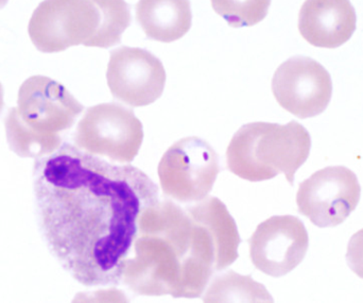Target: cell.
Masks as SVG:
<instances>
[{"label":"cell","instance_id":"obj_24","mask_svg":"<svg viewBox=\"0 0 363 303\" xmlns=\"http://www.w3.org/2000/svg\"><path fill=\"white\" fill-rule=\"evenodd\" d=\"M9 0H0V9L4 8L8 4Z\"/></svg>","mask_w":363,"mask_h":303},{"label":"cell","instance_id":"obj_20","mask_svg":"<svg viewBox=\"0 0 363 303\" xmlns=\"http://www.w3.org/2000/svg\"><path fill=\"white\" fill-rule=\"evenodd\" d=\"M101 15L99 28L86 43L87 47L108 48L121 43L123 32L131 23L130 6L125 0H93Z\"/></svg>","mask_w":363,"mask_h":303},{"label":"cell","instance_id":"obj_8","mask_svg":"<svg viewBox=\"0 0 363 303\" xmlns=\"http://www.w3.org/2000/svg\"><path fill=\"white\" fill-rule=\"evenodd\" d=\"M106 78L116 99L145 106L161 97L166 72L161 60L147 49L123 46L111 51Z\"/></svg>","mask_w":363,"mask_h":303},{"label":"cell","instance_id":"obj_6","mask_svg":"<svg viewBox=\"0 0 363 303\" xmlns=\"http://www.w3.org/2000/svg\"><path fill=\"white\" fill-rule=\"evenodd\" d=\"M272 91L286 111L300 119H309L323 113L330 104L332 77L319 62L296 55L277 68Z\"/></svg>","mask_w":363,"mask_h":303},{"label":"cell","instance_id":"obj_23","mask_svg":"<svg viewBox=\"0 0 363 303\" xmlns=\"http://www.w3.org/2000/svg\"><path fill=\"white\" fill-rule=\"evenodd\" d=\"M4 87H2L1 83H0V114H1L2 110H4Z\"/></svg>","mask_w":363,"mask_h":303},{"label":"cell","instance_id":"obj_5","mask_svg":"<svg viewBox=\"0 0 363 303\" xmlns=\"http://www.w3.org/2000/svg\"><path fill=\"white\" fill-rule=\"evenodd\" d=\"M362 187L357 176L345 166L315 172L300 184L296 202L301 214L320 228L342 224L359 204Z\"/></svg>","mask_w":363,"mask_h":303},{"label":"cell","instance_id":"obj_12","mask_svg":"<svg viewBox=\"0 0 363 303\" xmlns=\"http://www.w3.org/2000/svg\"><path fill=\"white\" fill-rule=\"evenodd\" d=\"M356 28L357 14L351 0H306L298 15L303 38L321 48L342 46Z\"/></svg>","mask_w":363,"mask_h":303},{"label":"cell","instance_id":"obj_14","mask_svg":"<svg viewBox=\"0 0 363 303\" xmlns=\"http://www.w3.org/2000/svg\"><path fill=\"white\" fill-rule=\"evenodd\" d=\"M192 221L208 230L217 250V272L234 263L238 258L240 236L235 219L225 204L217 197L207 196L192 206H186Z\"/></svg>","mask_w":363,"mask_h":303},{"label":"cell","instance_id":"obj_9","mask_svg":"<svg viewBox=\"0 0 363 303\" xmlns=\"http://www.w3.org/2000/svg\"><path fill=\"white\" fill-rule=\"evenodd\" d=\"M309 246L304 224L292 215L267 219L250 240V255L256 268L268 276H285L300 265Z\"/></svg>","mask_w":363,"mask_h":303},{"label":"cell","instance_id":"obj_1","mask_svg":"<svg viewBox=\"0 0 363 303\" xmlns=\"http://www.w3.org/2000/svg\"><path fill=\"white\" fill-rule=\"evenodd\" d=\"M33 194L43 240L85 287H117L133 253L143 213L161 200L143 170L63 142L35 160Z\"/></svg>","mask_w":363,"mask_h":303},{"label":"cell","instance_id":"obj_17","mask_svg":"<svg viewBox=\"0 0 363 303\" xmlns=\"http://www.w3.org/2000/svg\"><path fill=\"white\" fill-rule=\"evenodd\" d=\"M262 128V121L242 126L233 136L228 148V170L239 178L251 182L270 180L277 177L256 158V143Z\"/></svg>","mask_w":363,"mask_h":303},{"label":"cell","instance_id":"obj_4","mask_svg":"<svg viewBox=\"0 0 363 303\" xmlns=\"http://www.w3.org/2000/svg\"><path fill=\"white\" fill-rule=\"evenodd\" d=\"M100 21L93 0H44L34 10L28 32L38 50L61 53L72 46H85Z\"/></svg>","mask_w":363,"mask_h":303},{"label":"cell","instance_id":"obj_2","mask_svg":"<svg viewBox=\"0 0 363 303\" xmlns=\"http://www.w3.org/2000/svg\"><path fill=\"white\" fill-rule=\"evenodd\" d=\"M74 140V145L86 153L129 164L142 147L144 129L133 111L108 102L87 109Z\"/></svg>","mask_w":363,"mask_h":303},{"label":"cell","instance_id":"obj_15","mask_svg":"<svg viewBox=\"0 0 363 303\" xmlns=\"http://www.w3.org/2000/svg\"><path fill=\"white\" fill-rule=\"evenodd\" d=\"M136 18L147 38L172 43L189 31L191 6L189 0H140Z\"/></svg>","mask_w":363,"mask_h":303},{"label":"cell","instance_id":"obj_3","mask_svg":"<svg viewBox=\"0 0 363 303\" xmlns=\"http://www.w3.org/2000/svg\"><path fill=\"white\" fill-rule=\"evenodd\" d=\"M220 172L219 158L213 147L201 140L182 138L162 158L160 182L164 194L174 202L194 204L205 199Z\"/></svg>","mask_w":363,"mask_h":303},{"label":"cell","instance_id":"obj_13","mask_svg":"<svg viewBox=\"0 0 363 303\" xmlns=\"http://www.w3.org/2000/svg\"><path fill=\"white\" fill-rule=\"evenodd\" d=\"M194 221L186 209L167 197L147 209L140 219L138 236H150L169 243L183 259L191 246Z\"/></svg>","mask_w":363,"mask_h":303},{"label":"cell","instance_id":"obj_18","mask_svg":"<svg viewBox=\"0 0 363 303\" xmlns=\"http://www.w3.org/2000/svg\"><path fill=\"white\" fill-rule=\"evenodd\" d=\"M6 142L11 150L21 158L40 159L61 146V134H49L29 127L21 119L17 108H11L4 119Z\"/></svg>","mask_w":363,"mask_h":303},{"label":"cell","instance_id":"obj_22","mask_svg":"<svg viewBox=\"0 0 363 303\" xmlns=\"http://www.w3.org/2000/svg\"><path fill=\"white\" fill-rule=\"evenodd\" d=\"M347 261L350 268L363 279V229L354 234L350 241Z\"/></svg>","mask_w":363,"mask_h":303},{"label":"cell","instance_id":"obj_11","mask_svg":"<svg viewBox=\"0 0 363 303\" xmlns=\"http://www.w3.org/2000/svg\"><path fill=\"white\" fill-rule=\"evenodd\" d=\"M311 149V134L301 123H262L255 153L262 165L275 176L285 175L290 184H294V175L308 159Z\"/></svg>","mask_w":363,"mask_h":303},{"label":"cell","instance_id":"obj_16","mask_svg":"<svg viewBox=\"0 0 363 303\" xmlns=\"http://www.w3.org/2000/svg\"><path fill=\"white\" fill-rule=\"evenodd\" d=\"M181 262V285L174 298H199L204 295L213 280V272H217V250L206 228L196 224L191 246Z\"/></svg>","mask_w":363,"mask_h":303},{"label":"cell","instance_id":"obj_10","mask_svg":"<svg viewBox=\"0 0 363 303\" xmlns=\"http://www.w3.org/2000/svg\"><path fill=\"white\" fill-rule=\"evenodd\" d=\"M84 106L61 83L46 76H33L21 84L17 111L29 127L49 134L70 129Z\"/></svg>","mask_w":363,"mask_h":303},{"label":"cell","instance_id":"obj_21","mask_svg":"<svg viewBox=\"0 0 363 303\" xmlns=\"http://www.w3.org/2000/svg\"><path fill=\"white\" fill-rule=\"evenodd\" d=\"M211 4L228 25L240 28L260 23L268 14L271 0H211Z\"/></svg>","mask_w":363,"mask_h":303},{"label":"cell","instance_id":"obj_19","mask_svg":"<svg viewBox=\"0 0 363 303\" xmlns=\"http://www.w3.org/2000/svg\"><path fill=\"white\" fill-rule=\"evenodd\" d=\"M203 300L205 302H270L266 287L250 276L235 272L218 275L209 283Z\"/></svg>","mask_w":363,"mask_h":303},{"label":"cell","instance_id":"obj_7","mask_svg":"<svg viewBox=\"0 0 363 303\" xmlns=\"http://www.w3.org/2000/svg\"><path fill=\"white\" fill-rule=\"evenodd\" d=\"M133 258L125 261L121 283L140 296H176L182 280V262L176 249L162 238L138 236Z\"/></svg>","mask_w":363,"mask_h":303}]
</instances>
